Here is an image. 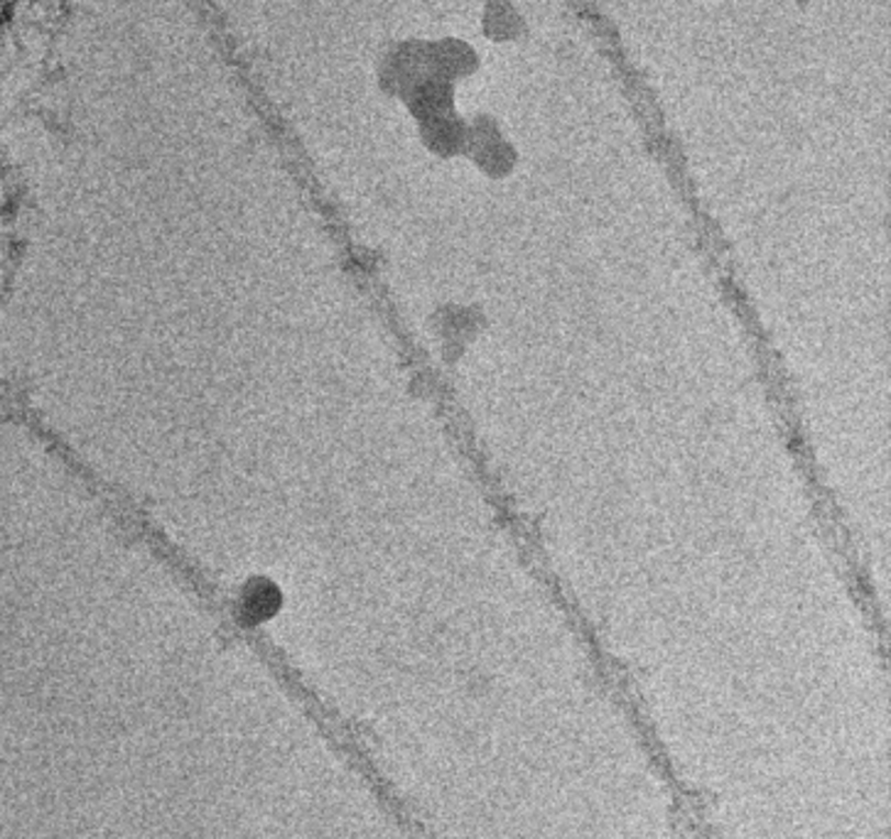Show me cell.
<instances>
[{
	"label": "cell",
	"instance_id": "obj_1",
	"mask_svg": "<svg viewBox=\"0 0 891 839\" xmlns=\"http://www.w3.org/2000/svg\"><path fill=\"white\" fill-rule=\"evenodd\" d=\"M280 584L266 574H250L238 586L236 614L246 624H266L282 609Z\"/></svg>",
	"mask_w": 891,
	"mask_h": 839
}]
</instances>
